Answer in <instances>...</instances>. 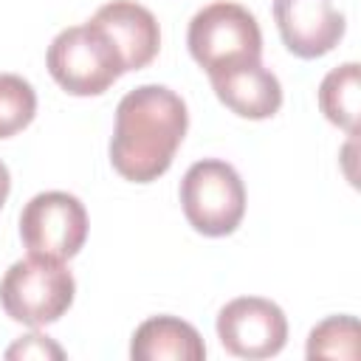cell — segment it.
<instances>
[{"label":"cell","mask_w":361,"mask_h":361,"mask_svg":"<svg viewBox=\"0 0 361 361\" xmlns=\"http://www.w3.org/2000/svg\"><path fill=\"white\" fill-rule=\"evenodd\" d=\"M180 206L195 231L206 237H226L245 214L243 178L220 158L195 161L180 180Z\"/></svg>","instance_id":"cell-5"},{"label":"cell","mask_w":361,"mask_h":361,"mask_svg":"<svg viewBox=\"0 0 361 361\" xmlns=\"http://www.w3.org/2000/svg\"><path fill=\"white\" fill-rule=\"evenodd\" d=\"M90 23L99 25L113 42L124 71L147 68L161 48V28L155 14L135 0H110L90 17Z\"/></svg>","instance_id":"cell-9"},{"label":"cell","mask_w":361,"mask_h":361,"mask_svg":"<svg viewBox=\"0 0 361 361\" xmlns=\"http://www.w3.org/2000/svg\"><path fill=\"white\" fill-rule=\"evenodd\" d=\"M17 353H23V355H31V353H34V355H48V353H51V355H56V358L62 355V350L54 347V344L48 341V336H39V333L25 336V341H20L17 347L8 350V355H17Z\"/></svg>","instance_id":"cell-15"},{"label":"cell","mask_w":361,"mask_h":361,"mask_svg":"<svg viewBox=\"0 0 361 361\" xmlns=\"http://www.w3.org/2000/svg\"><path fill=\"white\" fill-rule=\"evenodd\" d=\"M20 237L28 254L65 262L87 240V212L71 192H39L20 212Z\"/></svg>","instance_id":"cell-6"},{"label":"cell","mask_w":361,"mask_h":361,"mask_svg":"<svg viewBox=\"0 0 361 361\" xmlns=\"http://www.w3.org/2000/svg\"><path fill=\"white\" fill-rule=\"evenodd\" d=\"M209 79L217 99L243 118H271L282 107V85L259 59L212 73Z\"/></svg>","instance_id":"cell-10"},{"label":"cell","mask_w":361,"mask_h":361,"mask_svg":"<svg viewBox=\"0 0 361 361\" xmlns=\"http://www.w3.org/2000/svg\"><path fill=\"white\" fill-rule=\"evenodd\" d=\"M217 338L237 358H271L288 341V319L271 299L240 296L220 307Z\"/></svg>","instance_id":"cell-7"},{"label":"cell","mask_w":361,"mask_h":361,"mask_svg":"<svg viewBox=\"0 0 361 361\" xmlns=\"http://www.w3.org/2000/svg\"><path fill=\"white\" fill-rule=\"evenodd\" d=\"M307 358H358V319L327 316L307 336Z\"/></svg>","instance_id":"cell-13"},{"label":"cell","mask_w":361,"mask_h":361,"mask_svg":"<svg viewBox=\"0 0 361 361\" xmlns=\"http://www.w3.org/2000/svg\"><path fill=\"white\" fill-rule=\"evenodd\" d=\"M274 20L285 48L302 59L324 56L344 37L338 0H274Z\"/></svg>","instance_id":"cell-8"},{"label":"cell","mask_w":361,"mask_h":361,"mask_svg":"<svg viewBox=\"0 0 361 361\" xmlns=\"http://www.w3.org/2000/svg\"><path fill=\"white\" fill-rule=\"evenodd\" d=\"M358 62H344L338 68H333L322 85H319V107L327 116V121H333L336 127L347 130L350 135L355 133V121H358Z\"/></svg>","instance_id":"cell-12"},{"label":"cell","mask_w":361,"mask_h":361,"mask_svg":"<svg viewBox=\"0 0 361 361\" xmlns=\"http://www.w3.org/2000/svg\"><path fill=\"white\" fill-rule=\"evenodd\" d=\"M48 73L71 96H99L124 71V62L113 42L90 20L62 28L45 54Z\"/></svg>","instance_id":"cell-3"},{"label":"cell","mask_w":361,"mask_h":361,"mask_svg":"<svg viewBox=\"0 0 361 361\" xmlns=\"http://www.w3.org/2000/svg\"><path fill=\"white\" fill-rule=\"evenodd\" d=\"M133 361H203L206 344L200 333L178 316H149L130 341Z\"/></svg>","instance_id":"cell-11"},{"label":"cell","mask_w":361,"mask_h":361,"mask_svg":"<svg viewBox=\"0 0 361 361\" xmlns=\"http://www.w3.org/2000/svg\"><path fill=\"white\" fill-rule=\"evenodd\" d=\"M73 293L76 282L65 262L34 254L17 259L0 279V305L6 316L28 327H45L65 316L73 305Z\"/></svg>","instance_id":"cell-4"},{"label":"cell","mask_w":361,"mask_h":361,"mask_svg":"<svg viewBox=\"0 0 361 361\" xmlns=\"http://www.w3.org/2000/svg\"><path fill=\"white\" fill-rule=\"evenodd\" d=\"M186 45L192 59L212 76L243 62H257L262 56V31L245 6L217 0L189 20Z\"/></svg>","instance_id":"cell-2"},{"label":"cell","mask_w":361,"mask_h":361,"mask_svg":"<svg viewBox=\"0 0 361 361\" xmlns=\"http://www.w3.org/2000/svg\"><path fill=\"white\" fill-rule=\"evenodd\" d=\"M186 127V102L166 85H141L124 93L110 138L113 169L133 183L158 180L172 166Z\"/></svg>","instance_id":"cell-1"},{"label":"cell","mask_w":361,"mask_h":361,"mask_svg":"<svg viewBox=\"0 0 361 361\" xmlns=\"http://www.w3.org/2000/svg\"><path fill=\"white\" fill-rule=\"evenodd\" d=\"M8 192H11V175H8V166L0 161V206L6 203Z\"/></svg>","instance_id":"cell-16"},{"label":"cell","mask_w":361,"mask_h":361,"mask_svg":"<svg viewBox=\"0 0 361 361\" xmlns=\"http://www.w3.org/2000/svg\"><path fill=\"white\" fill-rule=\"evenodd\" d=\"M37 90L17 73H0V138H11L34 121Z\"/></svg>","instance_id":"cell-14"}]
</instances>
